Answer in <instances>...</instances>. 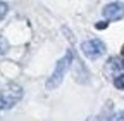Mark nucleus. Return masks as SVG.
<instances>
[{"label":"nucleus","instance_id":"f257e3e1","mask_svg":"<svg viewBox=\"0 0 124 121\" xmlns=\"http://www.w3.org/2000/svg\"><path fill=\"white\" fill-rule=\"evenodd\" d=\"M72 52H66V55L64 57H60L59 60H57V64H55V68H54V73L50 74V78L46 80V90H54V88H57L60 83H62V80H64V76H66V73L69 71V66H71V62H72Z\"/></svg>","mask_w":124,"mask_h":121},{"label":"nucleus","instance_id":"f03ea898","mask_svg":"<svg viewBox=\"0 0 124 121\" xmlns=\"http://www.w3.org/2000/svg\"><path fill=\"white\" fill-rule=\"evenodd\" d=\"M23 88L17 83H10L7 85L2 92H0V111H7L14 107L21 99H23Z\"/></svg>","mask_w":124,"mask_h":121},{"label":"nucleus","instance_id":"7ed1b4c3","mask_svg":"<svg viewBox=\"0 0 124 121\" xmlns=\"http://www.w3.org/2000/svg\"><path fill=\"white\" fill-rule=\"evenodd\" d=\"M81 49L86 57L90 59H98L105 54V43L98 38H88L81 43Z\"/></svg>","mask_w":124,"mask_h":121},{"label":"nucleus","instance_id":"20e7f679","mask_svg":"<svg viewBox=\"0 0 124 121\" xmlns=\"http://www.w3.org/2000/svg\"><path fill=\"white\" fill-rule=\"evenodd\" d=\"M102 14H103V17L108 19V21H117V19H121L124 16V4L112 2V4H108V5L103 7Z\"/></svg>","mask_w":124,"mask_h":121},{"label":"nucleus","instance_id":"39448f33","mask_svg":"<svg viewBox=\"0 0 124 121\" xmlns=\"http://www.w3.org/2000/svg\"><path fill=\"white\" fill-rule=\"evenodd\" d=\"M7 10H9L7 4H5V2H0V21H2V19L5 17V14H7Z\"/></svg>","mask_w":124,"mask_h":121},{"label":"nucleus","instance_id":"423d86ee","mask_svg":"<svg viewBox=\"0 0 124 121\" xmlns=\"http://www.w3.org/2000/svg\"><path fill=\"white\" fill-rule=\"evenodd\" d=\"M116 86L119 90H124V74H119V76L116 78Z\"/></svg>","mask_w":124,"mask_h":121},{"label":"nucleus","instance_id":"0eeeda50","mask_svg":"<svg viewBox=\"0 0 124 121\" xmlns=\"http://www.w3.org/2000/svg\"><path fill=\"white\" fill-rule=\"evenodd\" d=\"M97 28H98V29H103V28H107V21H103V23H97Z\"/></svg>","mask_w":124,"mask_h":121},{"label":"nucleus","instance_id":"6e6552de","mask_svg":"<svg viewBox=\"0 0 124 121\" xmlns=\"http://www.w3.org/2000/svg\"><path fill=\"white\" fill-rule=\"evenodd\" d=\"M122 68H124V60H122Z\"/></svg>","mask_w":124,"mask_h":121},{"label":"nucleus","instance_id":"1a4fd4ad","mask_svg":"<svg viewBox=\"0 0 124 121\" xmlns=\"http://www.w3.org/2000/svg\"><path fill=\"white\" fill-rule=\"evenodd\" d=\"M122 54H124V49H122Z\"/></svg>","mask_w":124,"mask_h":121}]
</instances>
